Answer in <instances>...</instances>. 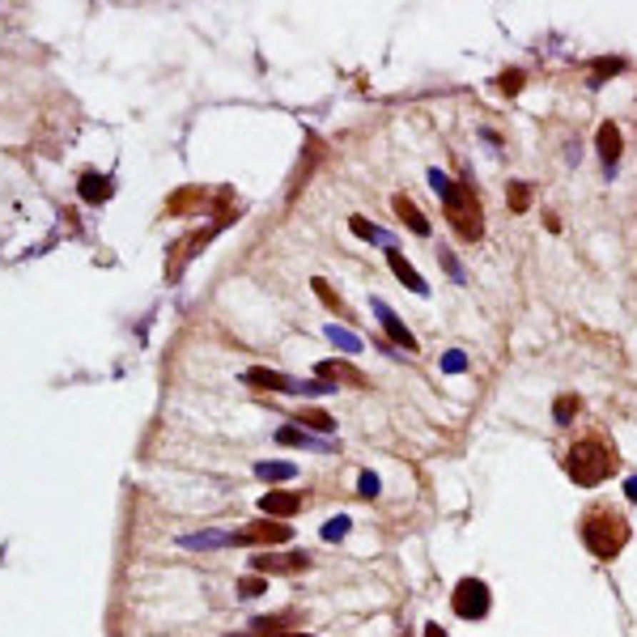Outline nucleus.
Returning <instances> with one entry per match:
<instances>
[{
  "label": "nucleus",
  "mask_w": 637,
  "mask_h": 637,
  "mask_svg": "<svg viewBox=\"0 0 637 637\" xmlns=\"http://www.w3.org/2000/svg\"><path fill=\"white\" fill-rule=\"evenodd\" d=\"M565 472H569L573 484L595 488V484H603V480H612L621 472V451L612 446L608 433H586V438H578V442L569 446Z\"/></svg>",
  "instance_id": "f257e3e1"
},
{
  "label": "nucleus",
  "mask_w": 637,
  "mask_h": 637,
  "mask_svg": "<svg viewBox=\"0 0 637 637\" xmlns=\"http://www.w3.org/2000/svg\"><path fill=\"white\" fill-rule=\"evenodd\" d=\"M582 544L591 548V557L616 561L621 548L629 544V518L612 506H591L582 518Z\"/></svg>",
  "instance_id": "f03ea898"
},
{
  "label": "nucleus",
  "mask_w": 637,
  "mask_h": 637,
  "mask_svg": "<svg viewBox=\"0 0 637 637\" xmlns=\"http://www.w3.org/2000/svg\"><path fill=\"white\" fill-rule=\"evenodd\" d=\"M442 209H446V221L451 230L463 242H480L484 239V213H480V200L468 183H451V191L442 196Z\"/></svg>",
  "instance_id": "7ed1b4c3"
},
{
  "label": "nucleus",
  "mask_w": 637,
  "mask_h": 637,
  "mask_svg": "<svg viewBox=\"0 0 637 637\" xmlns=\"http://www.w3.org/2000/svg\"><path fill=\"white\" fill-rule=\"evenodd\" d=\"M251 387H259V391H285V396H323V391H331V383H298V378H289V374H276V370H264V366H251L246 374H242Z\"/></svg>",
  "instance_id": "20e7f679"
},
{
  "label": "nucleus",
  "mask_w": 637,
  "mask_h": 637,
  "mask_svg": "<svg viewBox=\"0 0 637 637\" xmlns=\"http://www.w3.org/2000/svg\"><path fill=\"white\" fill-rule=\"evenodd\" d=\"M451 608H455L459 621H484L488 608H493V595H488V586H484L480 578H463V582L451 591Z\"/></svg>",
  "instance_id": "39448f33"
},
{
  "label": "nucleus",
  "mask_w": 637,
  "mask_h": 637,
  "mask_svg": "<svg viewBox=\"0 0 637 637\" xmlns=\"http://www.w3.org/2000/svg\"><path fill=\"white\" fill-rule=\"evenodd\" d=\"M234 540H239V544H289V540H294V527L281 523V518H255V523L242 527Z\"/></svg>",
  "instance_id": "423d86ee"
},
{
  "label": "nucleus",
  "mask_w": 637,
  "mask_h": 637,
  "mask_svg": "<svg viewBox=\"0 0 637 637\" xmlns=\"http://www.w3.org/2000/svg\"><path fill=\"white\" fill-rule=\"evenodd\" d=\"M302 510V493H289V488H268L264 497H259V514L264 518H294Z\"/></svg>",
  "instance_id": "0eeeda50"
},
{
  "label": "nucleus",
  "mask_w": 637,
  "mask_h": 637,
  "mask_svg": "<svg viewBox=\"0 0 637 637\" xmlns=\"http://www.w3.org/2000/svg\"><path fill=\"white\" fill-rule=\"evenodd\" d=\"M311 565V557L306 553H255L251 557V569L255 573H294V569H306Z\"/></svg>",
  "instance_id": "6e6552de"
},
{
  "label": "nucleus",
  "mask_w": 637,
  "mask_h": 637,
  "mask_svg": "<svg viewBox=\"0 0 637 637\" xmlns=\"http://www.w3.org/2000/svg\"><path fill=\"white\" fill-rule=\"evenodd\" d=\"M370 306H374V315H378V323H383V331H387V340H391V344L408 348V353H416V348H421V344H416V336H412V331L399 323V315L387 306V302H383V298H374Z\"/></svg>",
  "instance_id": "1a4fd4ad"
},
{
  "label": "nucleus",
  "mask_w": 637,
  "mask_h": 637,
  "mask_svg": "<svg viewBox=\"0 0 637 637\" xmlns=\"http://www.w3.org/2000/svg\"><path fill=\"white\" fill-rule=\"evenodd\" d=\"M276 442L281 446H302V451H336V438H318V433L302 429V425H281Z\"/></svg>",
  "instance_id": "9d476101"
},
{
  "label": "nucleus",
  "mask_w": 637,
  "mask_h": 637,
  "mask_svg": "<svg viewBox=\"0 0 637 637\" xmlns=\"http://www.w3.org/2000/svg\"><path fill=\"white\" fill-rule=\"evenodd\" d=\"M595 149H599V161H603V174H612L616 161H621V128H616L612 119L599 124V132H595Z\"/></svg>",
  "instance_id": "9b49d317"
},
{
  "label": "nucleus",
  "mask_w": 637,
  "mask_h": 637,
  "mask_svg": "<svg viewBox=\"0 0 637 637\" xmlns=\"http://www.w3.org/2000/svg\"><path fill=\"white\" fill-rule=\"evenodd\" d=\"M315 374L323 378V383H348V387H366V374L357 370V366H348V361H318Z\"/></svg>",
  "instance_id": "f8f14e48"
},
{
  "label": "nucleus",
  "mask_w": 637,
  "mask_h": 637,
  "mask_svg": "<svg viewBox=\"0 0 637 637\" xmlns=\"http://www.w3.org/2000/svg\"><path fill=\"white\" fill-rule=\"evenodd\" d=\"M391 209H396V217L408 226V230H412V234H416V239H429V217H425V213L412 204V196H399V191H396Z\"/></svg>",
  "instance_id": "ddd939ff"
},
{
  "label": "nucleus",
  "mask_w": 637,
  "mask_h": 637,
  "mask_svg": "<svg viewBox=\"0 0 637 637\" xmlns=\"http://www.w3.org/2000/svg\"><path fill=\"white\" fill-rule=\"evenodd\" d=\"M387 264H391V272H396L399 281L416 294V298H425V294H429V285H425V281H421V272L403 259V251H399V246H387Z\"/></svg>",
  "instance_id": "4468645a"
},
{
  "label": "nucleus",
  "mask_w": 637,
  "mask_h": 637,
  "mask_svg": "<svg viewBox=\"0 0 637 637\" xmlns=\"http://www.w3.org/2000/svg\"><path fill=\"white\" fill-rule=\"evenodd\" d=\"M294 425H302V429H311V433H318V438H327V433H336V421H331L327 412H318V408H311V412H294Z\"/></svg>",
  "instance_id": "2eb2a0df"
},
{
  "label": "nucleus",
  "mask_w": 637,
  "mask_h": 637,
  "mask_svg": "<svg viewBox=\"0 0 637 637\" xmlns=\"http://www.w3.org/2000/svg\"><path fill=\"white\" fill-rule=\"evenodd\" d=\"M348 230H353L357 239H374L378 246H396L387 230H378V226H374V221H366V217H348Z\"/></svg>",
  "instance_id": "dca6fc26"
},
{
  "label": "nucleus",
  "mask_w": 637,
  "mask_h": 637,
  "mask_svg": "<svg viewBox=\"0 0 637 637\" xmlns=\"http://www.w3.org/2000/svg\"><path fill=\"white\" fill-rule=\"evenodd\" d=\"M323 331H327V340H331V344H336L340 353H361V348H366V344H361V340H357V336H353L348 327H336V323H327Z\"/></svg>",
  "instance_id": "f3484780"
},
{
  "label": "nucleus",
  "mask_w": 637,
  "mask_h": 637,
  "mask_svg": "<svg viewBox=\"0 0 637 637\" xmlns=\"http://www.w3.org/2000/svg\"><path fill=\"white\" fill-rule=\"evenodd\" d=\"M230 540H234V536H226V531H200V536H183L179 544L196 553V548H221V544H230Z\"/></svg>",
  "instance_id": "a211bd4d"
},
{
  "label": "nucleus",
  "mask_w": 637,
  "mask_h": 637,
  "mask_svg": "<svg viewBox=\"0 0 637 637\" xmlns=\"http://www.w3.org/2000/svg\"><path fill=\"white\" fill-rule=\"evenodd\" d=\"M294 625V612H281V616H259V621H251V629L259 637H272V633H285Z\"/></svg>",
  "instance_id": "6ab92c4d"
},
{
  "label": "nucleus",
  "mask_w": 637,
  "mask_h": 637,
  "mask_svg": "<svg viewBox=\"0 0 637 637\" xmlns=\"http://www.w3.org/2000/svg\"><path fill=\"white\" fill-rule=\"evenodd\" d=\"M625 69V60L621 56H608V60H591V85H603V81H612L616 73Z\"/></svg>",
  "instance_id": "aec40b11"
},
{
  "label": "nucleus",
  "mask_w": 637,
  "mask_h": 637,
  "mask_svg": "<svg viewBox=\"0 0 637 637\" xmlns=\"http://www.w3.org/2000/svg\"><path fill=\"white\" fill-rule=\"evenodd\" d=\"M255 476L276 484V480H294L298 476V468H294V463H272V459H264V463H255Z\"/></svg>",
  "instance_id": "412c9836"
},
{
  "label": "nucleus",
  "mask_w": 637,
  "mask_h": 637,
  "mask_svg": "<svg viewBox=\"0 0 637 637\" xmlns=\"http://www.w3.org/2000/svg\"><path fill=\"white\" fill-rule=\"evenodd\" d=\"M311 289L318 294V302H323V306H327L331 315H348V311H344V302H340V294H336V289H331V285H327L323 276H315V281H311Z\"/></svg>",
  "instance_id": "4be33fe9"
},
{
  "label": "nucleus",
  "mask_w": 637,
  "mask_h": 637,
  "mask_svg": "<svg viewBox=\"0 0 637 637\" xmlns=\"http://www.w3.org/2000/svg\"><path fill=\"white\" fill-rule=\"evenodd\" d=\"M106 196H111V183H106V179H98V174L89 170V174L81 179V200H89V204H94V200H106Z\"/></svg>",
  "instance_id": "5701e85b"
},
{
  "label": "nucleus",
  "mask_w": 637,
  "mask_h": 637,
  "mask_svg": "<svg viewBox=\"0 0 637 637\" xmlns=\"http://www.w3.org/2000/svg\"><path fill=\"white\" fill-rule=\"evenodd\" d=\"M506 200H510V213H527L531 209V187L527 183H506Z\"/></svg>",
  "instance_id": "b1692460"
},
{
  "label": "nucleus",
  "mask_w": 637,
  "mask_h": 637,
  "mask_svg": "<svg viewBox=\"0 0 637 637\" xmlns=\"http://www.w3.org/2000/svg\"><path fill=\"white\" fill-rule=\"evenodd\" d=\"M578 412H582V399L578 396H557V403H553V421L557 425H569Z\"/></svg>",
  "instance_id": "393cba45"
},
{
  "label": "nucleus",
  "mask_w": 637,
  "mask_h": 637,
  "mask_svg": "<svg viewBox=\"0 0 637 637\" xmlns=\"http://www.w3.org/2000/svg\"><path fill=\"white\" fill-rule=\"evenodd\" d=\"M523 85H527V77H523L518 69H510V73H501V77H497V89H501V94H510V98H514V94H523Z\"/></svg>",
  "instance_id": "a878e982"
},
{
  "label": "nucleus",
  "mask_w": 637,
  "mask_h": 637,
  "mask_svg": "<svg viewBox=\"0 0 637 637\" xmlns=\"http://www.w3.org/2000/svg\"><path fill=\"white\" fill-rule=\"evenodd\" d=\"M264 586H268V582H264V573H246V578L239 582V595H242V599H255V595H264Z\"/></svg>",
  "instance_id": "bb28decb"
},
{
  "label": "nucleus",
  "mask_w": 637,
  "mask_h": 637,
  "mask_svg": "<svg viewBox=\"0 0 637 637\" xmlns=\"http://www.w3.org/2000/svg\"><path fill=\"white\" fill-rule=\"evenodd\" d=\"M327 544H336V540H344L348 536V518H331V523H323V531H318Z\"/></svg>",
  "instance_id": "cd10ccee"
},
{
  "label": "nucleus",
  "mask_w": 637,
  "mask_h": 637,
  "mask_svg": "<svg viewBox=\"0 0 637 637\" xmlns=\"http://www.w3.org/2000/svg\"><path fill=\"white\" fill-rule=\"evenodd\" d=\"M442 370H446V374H463V370H468V357H463L459 348H451V353L442 357Z\"/></svg>",
  "instance_id": "c85d7f7f"
},
{
  "label": "nucleus",
  "mask_w": 637,
  "mask_h": 637,
  "mask_svg": "<svg viewBox=\"0 0 637 637\" xmlns=\"http://www.w3.org/2000/svg\"><path fill=\"white\" fill-rule=\"evenodd\" d=\"M357 493H361V497H378V476H374V472H361V476H357Z\"/></svg>",
  "instance_id": "c756f323"
},
{
  "label": "nucleus",
  "mask_w": 637,
  "mask_h": 637,
  "mask_svg": "<svg viewBox=\"0 0 637 637\" xmlns=\"http://www.w3.org/2000/svg\"><path fill=\"white\" fill-rule=\"evenodd\" d=\"M429 187H433L438 196H446V191H451V179H446L442 170H429Z\"/></svg>",
  "instance_id": "7c9ffc66"
},
{
  "label": "nucleus",
  "mask_w": 637,
  "mask_h": 637,
  "mask_svg": "<svg viewBox=\"0 0 637 637\" xmlns=\"http://www.w3.org/2000/svg\"><path fill=\"white\" fill-rule=\"evenodd\" d=\"M442 268H446V272H451L455 281H463V268L455 264V255H451V251H442Z\"/></svg>",
  "instance_id": "2f4dec72"
},
{
  "label": "nucleus",
  "mask_w": 637,
  "mask_h": 637,
  "mask_svg": "<svg viewBox=\"0 0 637 637\" xmlns=\"http://www.w3.org/2000/svg\"><path fill=\"white\" fill-rule=\"evenodd\" d=\"M421 637H446V629H442V625H433V621H429V625H425V633Z\"/></svg>",
  "instance_id": "473e14b6"
},
{
  "label": "nucleus",
  "mask_w": 637,
  "mask_h": 637,
  "mask_svg": "<svg viewBox=\"0 0 637 637\" xmlns=\"http://www.w3.org/2000/svg\"><path fill=\"white\" fill-rule=\"evenodd\" d=\"M625 497H629V501H637V476L625 480Z\"/></svg>",
  "instance_id": "72a5a7b5"
},
{
  "label": "nucleus",
  "mask_w": 637,
  "mask_h": 637,
  "mask_svg": "<svg viewBox=\"0 0 637 637\" xmlns=\"http://www.w3.org/2000/svg\"><path fill=\"white\" fill-rule=\"evenodd\" d=\"M272 637H311V633H272Z\"/></svg>",
  "instance_id": "f704fd0d"
}]
</instances>
